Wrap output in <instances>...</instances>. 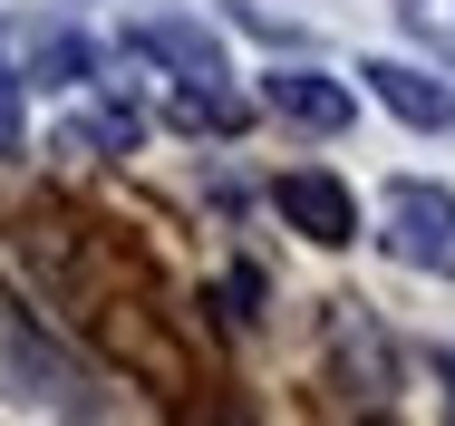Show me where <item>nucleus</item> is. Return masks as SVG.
Returning <instances> with one entry per match:
<instances>
[{
	"label": "nucleus",
	"instance_id": "nucleus-1",
	"mask_svg": "<svg viewBox=\"0 0 455 426\" xmlns=\"http://www.w3.org/2000/svg\"><path fill=\"white\" fill-rule=\"evenodd\" d=\"M387 253L407 261V271L455 281V194L446 184H397L387 194Z\"/></svg>",
	"mask_w": 455,
	"mask_h": 426
},
{
	"label": "nucleus",
	"instance_id": "nucleus-2",
	"mask_svg": "<svg viewBox=\"0 0 455 426\" xmlns=\"http://www.w3.org/2000/svg\"><path fill=\"white\" fill-rule=\"evenodd\" d=\"M262 97H272V117L310 126V136H339V126L359 117V97H349L339 78H320V68H272V78H262Z\"/></svg>",
	"mask_w": 455,
	"mask_h": 426
},
{
	"label": "nucleus",
	"instance_id": "nucleus-3",
	"mask_svg": "<svg viewBox=\"0 0 455 426\" xmlns=\"http://www.w3.org/2000/svg\"><path fill=\"white\" fill-rule=\"evenodd\" d=\"M272 204L310 233V243H349V233H359V204H349V184H339V174H281Z\"/></svg>",
	"mask_w": 455,
	"mask_h": 426
},
{
	"label": "nucleus",
	"instance_id": "nucleus-4",
	"mask_svg": "<svg viewBox=\"0 0 455 426\" xmlns=\"http://www.w3.org/2000/svg\"><path fill=\"white\" fill-rule=\"evenodd\" d=\"M359 78L378 87V107H397V117H407V126H436V136H455V87H436V78H417V68H397V59H368Z\"/></svg>",
	"mask_w": 455,
	"mask_h": 426
},
{
	"label": "nucleus",
	"instance_id": "nucleus-5",
	"mask_svg": "<svg viewBox=\"0 0 455 426\" xmlns=\"http://www.w3.org/2000/svg\"><path fill=\"white\" fill-rule=\"evenodd\" d=\"M126 49L165 59V68H184V78H223V39H213L204 20H136V29H126Z\"/></svg>",
	"mask_w": 455,
	"mask_h": 426
},
{
	"label": "nucleus",
	"instance_id": "nucleus-6",
	"mask_svg": "<svg viewBox=\"0 0 455 426\" xmlns=\"http://www.w3.org/2000/svg\"><path fill=\"white\" fill-rule=\"evenodd\" d=\"M175 126H194V136H233V126H243V97H223L213 78H194L175 97Z\"/></svg>",
	"mask_w": 455,
	"mask_h": 426
},
{
	"label": "nucleus",
	"instance_id": "nucleus-7",
	"mask_svg": "<svg viewBox=\"0 0 455 426\" xmlns=\"http://www.w3.org/2000/svg\"><path fill=\"white\" fill-rule=\"evenodd\" d=\"M39 68H49V78H88V39H68V29H39Z\"/></svg>",
	"mask_w": 455,
	"mask_h": 426
},
{
	"label": "nucleus",
	"instance_id": "nucleus-8",
	"mask_svg": "<svg viewBox=\"0 0 455 426\" xmlns=\"http://www.w3.org/2000/svg\"><path fill=\"white\" fill-rule=\"evenodd\" d=\"M78 136H88V146H136V107H97Z\"/></svg>",
	"mask_w": 455,
	"mask_h": 426
},
{
	"label": "nucleus",
	"instance_id": "nucleus-9",
	"mask_svg": "<svg viewBox=\"0 0 455 426\" xmlns=\"http://www.w3.org/2000/svg\"><path fill=\"white\" fill-rule=\"evenodd\" d=\"M20 136H29V126H20V78L0 68V156H20Z\"/></svg>",
	"mask_w": 455,
	"mask_h": 426
},
{
	"label": "nucleus",
	"instance_id": "nucleus-10",
	"mask_svg": "<svg viewBox=\"0 0 455 426\" xmlns=\"http://www.w3.org/2000/svg\"><path fill=\"white\" fill-rule=\"evenodd\" d=\"M436 388H446V407H455V349H436Z\"/></svg>",
	"mask_w": 455,
	"mask_h": 426
}]
</instances>
